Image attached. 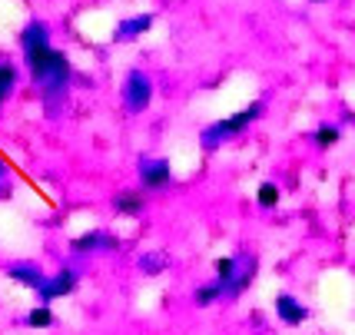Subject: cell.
I'll use <instances>...</instances> for the list:
<instances>
[{
  "label": "cell",
  "instance_id": "3957f363",
  "mask_svg": "<svg viewBox=\"0 0 355 335\" xmlns=\"http://www.w3.org/2000/svg\"><path fill=\"white\" fill-rule=\"evenodd\" d=\"M150 96H153V83H150V76L139 74V70H133V74L126 76L123 83V100L130 110H146V103H150Z\"/></svg>",
  "mask_w": 355,
  "mask_h": 335
},
{
  "label": "cell",
  "instance_id": "277c9868",
  "mask_svg": "<svg viewBox=\"0 0 355 335\" xmlns=\"http://www.w3.org/2000/svg\"><path fill=\"white\" fill-rule=\"evenodd\" d=\"M73 289H77V273L63 269V273H57V275H50V279H44V286L37 289V295H40V305H50L53 299H60V295H70Z\"/></svg>",
  "mask_w": 355,
  "mask_h": 335
},
{
  "label": "cell",
  "instance_id": "7a4b0ae2",
  "mask_svg": "<svg viewBox=\"0 0 355 335\" xmlns=\"http://www.w3.org/2000/svg\"><path fill=\"white\" fill-rule=\"evenodd\" d=\"M256 113H259V107H249L243 110V113H236V117H230V120H223V123H213L209 130H202V146L206 150H216L219 143L226 137H232V133H239L243 126H249V123L256 120Z\"/></svg>",
  "mask_w": 355,
  "mask_h": 335
},
{
  "label": "cell",
  "instance_id": "5bb4252c",
  "mask_svg": "<svg viewBox=\"0 0 355 335\" xmlns=\"http://www.w3.org/2000/svg\"><path fill=\"white\" fill-rule=\"evenodd\" d=\"M256 199H259V206H266V209H272V206L279 203V186L263 183L259 189H256Z\"/></svg>",
  "mask_w": 355,
  "mask_h": 335
},
{
  "label": "cell",
  "instance_id": "6da1fadb",
  "mask_svg": "<svg viewBox=\"0 0 355 335\" xmlns=\"http://www.w3.org/2000/svg\"><path fill=\"white\" fill-rule=\"evenodd\" d=\"M20 44L27 50V63H31L33 80L40 87H46V90H60L63 83H67V76H70V63H67L63 53L50 50L44 24H31L24 31V37H20Z\"/></svg>",
  "mask_w": 355,
  "mask_h": 335
},
{
  "label": "cell",
  "instance_id": "9a60e30c",
  "mask_svg": "<svg viewBox=\"0 0 355 335\" xmlns=\"http://www.w3.org/2000/svg\"><path fill=\"white\" fill-rule=\"evenodd\" d=\"M315 143L325 146V150H329V146H336V143H339V126H329V123L319 126V130H315Z\"/></svg>",
  "mask_w": 355,
  "mask_h": 335
},
{
  "label": "cell",
  "instance_id": "ba28073f",
  "mask_svg": "<svg viewBox=\"0 0 355 335\" xmlns=\"http://www.w3.org/2000/svg\"><path fill=\"white\" fill-rule=\"evenodd\" d=\"M10 279H14V282H24V286H31V289H40L46 275L40 273L37 266H10Z\"/></svg>",
  "mask_w": 355,
  "mask_h": 335
},
{
  "label": "cell",
  "instance_id": "ac0fdd59",
  "mask_svg": "<svg viewBox=\"0 0 355 335\" xmlns=\"http://www.w3.org/2000/svg\"><path fill=\"white\" fill-rule=\"evenodd\" d=\"M0 176H3V166H0Z\"/></svg>",
  "mask_w": 355,
  "mask_h": 335
},
{
  "label": "cell",
  "instance_id": "8992f818",
  "mask_svg": "<svg viewBox=\"0 0 355 335\" xmlns=\"http://www.w3.org/2000/svg\"><path fill=\"white\" fill-rule=\"evenodd\" d=\"M276 316L286 322V325H302V322L309 319V309L299 302L295 295H286V292H282V295H276Z\"/></svg>",
  "mask_w": 355,
  "mask_h": 335
},
{
  "label": "cell",
  "instance_id": "9c48e42d",
  "mask_svg": "<svg viewBox=\"0 0 355 335\" xmlns=\"http://www.w3.org/2000/svg\"><path fill=\"white\" fill-rule=\"evenodd\" d=\"M27 325L31 329H50V325H57V316L50 312V305H37L27 312Z\"/></svg>",
  "mask_w": 355,
  "mask_h": 335
},
{
  "label": "cell",
  "instance_id": "30bf717a",
  "mask_svg": "<svg viewBox=\"0 0 355 335\" xmlns=\"http://www.w3.org/2000/svg\"><path fill=\"white\" fill-rule=\"evenodd\" d=\"M107 243H110V239L103 236V232H87V236H80V239H73V246H70V249L83 256V252H93L96 246H107Z\"/></svg>",
  "mask_w": 355,
  "mask_h": 335
},
{
  "label": "cell",
  "instance_id": "7c38bea8",
  "mask_svg": "<svg viewBox=\"0 0 355 335\" xmlns=\"http://www.w3.org/2000/svg\"><path fill=\"white\" fill-rule=\"evenodd\" d=\"M113 206H116L120 213L137 216L139 209H143V199H139V196H133V193H123V196H116V199H113Z\"/></svg>",
  "mask_w": 355,
  "mask_h": 335
},
{
  "label": "cell",
  "instance_id": "4fadbf2b",
  "mask_svg": "<svg viewBox=\"0 0 355 335\" xmlns=\"http://www.w3.org/2000/svg\"><path fill=\"white\" fill-rule=\"evenodd\" d=\"M223 295V286L219 282H209V286H200L196 289V305H213Z\"/></svg>",
  "mask_w": 355,
  "mask_h": 335
},
{
  "label": "cell",
  "instance_id": "e0dca14e",
  "mask_svg": "<svg viewBox=\"0 0 355 335\" xmlns=\"http://www.w3.org/2000/svg\"><path fill=\"white\" fill-rule=\"evenodd\" d=\"M312 3H325V0H312Z\"/></svg>",
  "mask_w": 355,
  "mask_h": 335
},
{
  "label": "cell",
  "instance_id": "5b68a950",
  "mask_svg": "<svg viewBox=\"0 0 355 335\" xmlns=\"http://www.w3.org/2000/svg\"><path fill=\"white\" fill-rule=\"evenodd\" d=\"M139 180L146 189H163L170 183V163L166 160H143L139 163Z\"/></svg>",
  "mask_w": 355,
  "mask_h": 335
},
{
  "label": "cell",
  "instance_id": "8fae6325",
  "mask_svg": "<svg viewBox=\"0 0 355 335\" xmlns=\"http://www.w3.org/2000/svg\"><path fill=\"white\" fill-rule=\"evenodd\" d=\"M17 83V70L10 67V63H0V103L10 96V90H14Z\"/></svg>",
  "mask_w": 355,
  "mask_h": 335
},
{
  "label": "cell",
  "instance_id": "2e32d148",
  "mask_svg": "<svg viewBox=\"0 0 355 335\" xmlns=\"http://www.w3.org/2000/svg\"><path fill=\"white\" fill-rule=\"evenodd\" d=\"M163 266H166V256H143V259H139V269L146 275H156Z\"/></svg>",
  "mask_w": 355,
  "mask_h": 335
},
{
  "label": "cell",
  "instance_id": "52a82bcc",
  "mask_svg": "<svg viewBox=\"0 0 355 335\" xmlns=\"http://www.w3.org/2000/svg\"><path fill=\"white\" fill-rule=\"evenodd\" d=\"M150 27H153V14H139V17H133V20H123V24L116 27V40H133L139 33H146Z\"/></svg>",
  "mask_w": 355,
  "mask_h": 335
}]
</instances>
